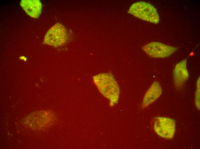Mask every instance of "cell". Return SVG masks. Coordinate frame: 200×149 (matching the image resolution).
<instances>
[{"label": "cell", "instance_id": "cell-7", "mask_svg": "<svg viewBox=\"0 0 200 149\" xmlns=\"http://www.w3.org/2000/svg\"><path fill=\"white\" fill-rule=\"evenodd\" d=\"M173 74L175 86L177 88L181 87L189 77L186 59L176 64L174 69Z\"/></svg>", "mask_w": 200, "mask_h": 149}, {"label": "cell", "instance_id": "cell-4", "mask_svg": "<svg viewBox=\"0 0 200 149\" xmlns=\"http://www.w3.org/2000/svg\"><path fill=\"white\" fill-rule=\"evenodd\" d=\"M67 34L64 26L57 23L47 31L45 36L43 43L57 47L64 45L67 40Z\"/></svg>", "mask_w": 200, "mask_h": 149}, {"label": "cell", "instance_id": "cell-2", "mask_svg": "<svg viewBox=\"0 0 200 149\" xmlns=\"http://www.w3.org/2000/svg\"><path fill=\"white\" fill-rule=\"evenodd\" d=\"M128 12L142 20L155 24L159 21L156 9L151 5L143 1L136 2L130 7Z\"/></svg>", "mask_w": 200, "mask_h": 149}, {"label": "cell", "instance_id": "cell-8", "mask_svg": "<svg viewBox=\"0 0 200 149\" xmlns=\"http://www.w3.org/2000/svg\"><path fill=\"white\" fill-rule=\"evenodd\" d=\"M162 89L159 83L154 82L146 93L144 97L142 107L145 108L157 99L161 95Z\"/></svg>", "mask_w": 200, "mask_h": 149}, {"label": "cell", "instance_id": "cell-6", "mask_svg": "<svg viewBox=\"0 0 200 149\" xmlns=\"http://www.w3.org/2000/svg\"><path fill=\"white\" fill-rule=\"evenodd\" d=\"M176 128L175 120L172 119L164 117L155 118L154 130L160 136L170 139L174 136Z\"/></svg>", "mask_w": 200, "mask_h": 149}, {"label": "cell", "instance_id": "cell-5", "mask_svg": "<svg viewBox=\"0 0 200 149\" xmlns=\"http://www.w3.org/2000/svg\"><path fill=\"white\" fill-rule=\"evenodd\" d=\"M142 49L148 56L154 58L168 57L177 50L176 47L157 42L148 43L143 46Z\"/></svg>", "mask_w": 200, "mask_h": 149}, {"label": "cell", "instance_id": "cell-1", "mask_svg": "<svg viewBox=\"0 0 200 149\" xmlns=\"http://www.w3.org/2000/svg\"><path fill=\"white\" fill-rule=\"evenodd\" d=\"M93 82L99 91L109 100V105L117 104L120 89L113 74L110 72L100 73L93 77Z\"/></svg>", "mask_w": 200, "mask_h": 149}, {"label": "cell", "instance_id": "cell-9", "mask_svg": "<svg viewBox=\"0 0 200 149\" xmlns=\"http://www.w3.org/2000/svg\"><path fill=\"white\" fill-rule=\"evenodd\" d=\"M20 5L26 13L32 17L38 18L41 14L42 5L39 0H22Z\"/></svg>", "mask_w": 200, "mask_h": 149}, {"label": "cell", "instance_id": "cell-3", "mask_svg": "<svg viewBox=\"0 0 200 149\" xmlns=\"http://www.w3.org/2000/svg\"><path fill=\"white\" fill-rule=\"evenodd\" d=\"M55 116L51 111H38L28 115L26 119L25 123L31 128L35 130L45 128L54 121Z\"/></svg>", "mask_w": 200, "mask_h": 149}, {"label": "cell", "instance_id": "cell-10", "mask_svg": "<svg viewBox=\"0 0 200 149\" xmlns=\"http://www.w3.org/2000/svg\"><path fill=\"white\" fill-rule=\"evenodd\" d=\"M195 104L198 109H200V77L197 83V88L195 97Z\"/></svg>", "mask_w": 200, "mask_h": 149}]
</instances>
